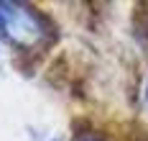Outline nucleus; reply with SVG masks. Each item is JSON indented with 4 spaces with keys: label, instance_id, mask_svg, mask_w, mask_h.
I'll return each instance as SVG.
<instances>
[{
    "label": "nucleus",
    "instance_id": "nucleus-1",
    "mask_svg": "<svg viewBox=\"0 0 148 141\" xmlns=\"http://www.w3.org/2000/svg\"><path fill=\"white\" fill-rule=\"evenodd\" d=\"M0 36H5L18 54H44L59 39V28L41 8L21 0H0Z\"/></svg>",
    "mask_w": 148,
    "mask_h": 141
},
{
    "label": "nucleus",
    "instance_id": "nucleus-4",
    "mask_svg": "<svg viewBox=\"0 0 148 141\" xmlns=\"http://www.w3.org/2000/svg\"><path fill=\"white\" fill-rule=\"evenodd\" d=\"M146 95H148V87H146Z\"/></svg>",
    "mask_w": 148,
    "mask_h": 141
},
{
    "label": "nucleus",
    "instance_id": "nucleus-2",
    "mask_svg": "<svg viewBox=\"0 0 148 141\" xmlns=\"http://www.w3.org/2000/svg\"><path fill=\"white\" fill-rule=\"evenodd\" d=\"M133 28H135L138 41L148 46V3H138V5H135V13H133Z\"/></svg>",
    "mask_w": 148,
    "mask_h": 141
},
{
    "label": "nucleus",
    "instance_id": "nucleus-3",
    "mask_svg": "<svg viewBox=\"0 0 148 141\" xmlns=\"http://www.w3.org/2000/svg\"><path fill=\"white\" fill-rule=\"evenodd\" d=\"M82 141H102V139H82Z\"/></svg>",
    "mask_w": 148,
    "mask_h": 141
}]
</instances>
